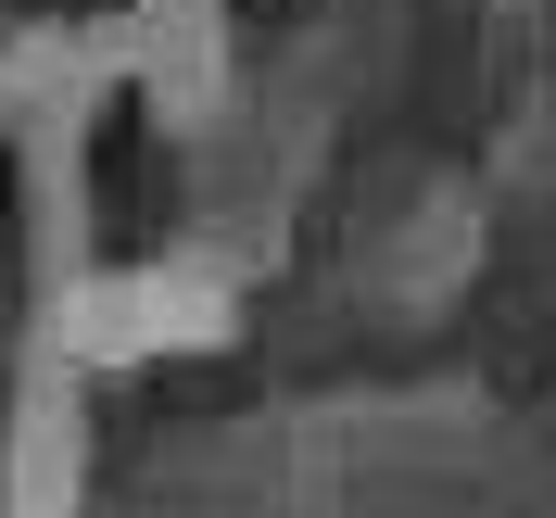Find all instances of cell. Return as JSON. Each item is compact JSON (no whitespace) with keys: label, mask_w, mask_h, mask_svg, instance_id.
I'll return each instance as SVG.
<instances>
[{"label":"cell","mask_w":556,"mask_h":518,"mask_svg":"<svg viewBox=\"0 0 556 518\" xmlns=\"http://www.w3.org/2000/svg\"><path fill=\"white\" fill-rule=\"evenodd\" d=\"M51 329H64L76 367L203 354V342H228V291H215V278H190V266H127V278H76Z\"/></svg>","instance_id":"1"}]
</instances>
